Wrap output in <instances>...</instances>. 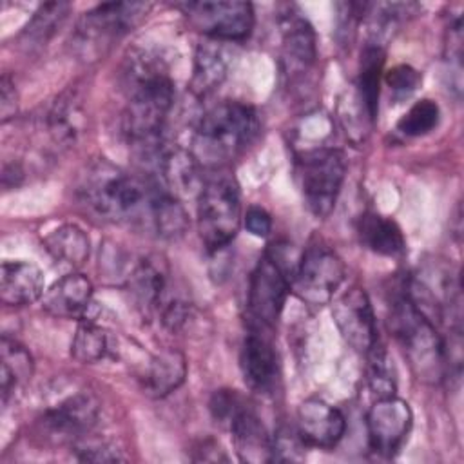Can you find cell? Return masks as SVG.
Listing matches in <instances>:
<instances>
[{
  "instance_id": "484cf974",
  "label": "cell",
  "mask_w": 464,
  "mask_h": 464,
  "mask_svg": "<svg viewBox=\"0 0 464 464\" xmlns=\"http://www.w3.org/2000/svg\"><path fill=\"white\" fill-rule=\"evenodd\" d=\"M228 54L218 40L201 44L194 56V76L192 87L196 92H208L216 89L228 74Z\"/></svg>"
},
{
  "instance_id": "44dd1931",
  "label": "cell",
  "mask_w": 464,
  "mask_h": 464,
  "mask_svg": "<svg viewBox=\"0 0 464 464\" xmlns=\"http://www.w3.org/2000/svg\"><path fill=\"white\" fill-rule=\"evenodd\" d=\"M187 377V359L178 350H163L154 355L143 375L147 395L161 399L178 390Z\"/></svg>"
},
{
  "instance_id": "e0dca14e",
  "label": "cell",
  "mask_w": 464,
  "mask_h": 464,
  "mask_svg": "<svg viewBox=\"0 0 464 464\" xmlns=\"http://www.w3.org/2000/svg\"><path fill=\"white\" fill-rule=\"evenodd\" d=\"M236 448L239 460L261 464L272 460V435L266 431L261 419L245 401L225 426Z\"/></svg>"
},
{
  "instance_id": "1f68e13d",
  "label": "cell",
  "mask_w": 464,
  "mask_h": 464,
  "mask_svg": "<svg viewBox=\"0 0 464 464\" xmlns=\"http://www.w3.org/2000/svg\"><path fill=\"white\" fill-rule=\"evenodd\" d=\"M439 120H440L439 105L430 98H422V100L415 102L401 116V120L397 121V130L410 138L424 136L439 125Z\"/></svg>"
},
{
  "instance_id": "7402d4cb",
  "label": "cell",
  "mask_w": 464,
  "mask_h": 464,
  "mask_svg": "<svg viewBox=\"0 0 464 464\" xmlns=\"http://www.w3.org/2000/svg\"><path fill=\"white\" fill-rule=\"evenodd\" d=\"M357 232L361 243L372 252L386 257H397L404 252L406 241L399 225L377 212H366L361 216Z\"/></svg>"
},
{
  "instance_id": "30bf717a",
  "label": "cell",
  "mask_w": 464,
  "mask_h": 464,
  "mask_svg": "<svg viewBox=\"0 0 464 464\" xmlns=\"http://www.w3.org/2000/svg\"><path fill=\"white\" fill-rule=\"evenodd\" d=\"M190 24L210 40L241 42L254 27V7L239 0L187 2L179 5Z\"/></svg>"
},
{
  "instance_id": "9c48e42d",
  "label": "cell",
  "mask_w": 464,
  "mask_h": 464,
  "mask_svg": "<svg viewBox=\"0 0 464 464\" xmlns=\"http://www.w3.org/2000/svg\"><path fill=\"white\" fill-rule=\"evenodd\" d=\"M145 2H105L87 11L76 27V44L91 51L111 45L112 40L129 33L149 11Z\"/></svg>"
},
{
  "instance_id": "74e56055",
  "label": "cell",
  "mask_w": 464,
  "mask_h": 464,
  "mask_svg": "<svg viewBox=\"0 0 464 464\" xmlns=\"http://www.w3.org/2000/svg\"><path fill=\"white\" fill-rule=\"evenodd\" d=\"M16 109H18V94H16L14 83L11 82V78L7 74H4L2 82H0V114H2V121H7L9 118H13Z\"/></svg>"
},
{
  "instance_id": "ba28073f",
  "label": "cell",
  "mask_w": 464,
  "mask_h": 464,
  "mask_svg": "<svg viewBox=\"0 0 464 464\" xmlns=\"http://www.w3.org/2000/svg\"><path fill=\"white\" fill-rule=\"evenodd\" d=\"M344 263L330 246L312 243L297 261L290 288L303 303L323 306L332 301L334 294L344 281Z\"/></svg>"
},
{
  "instance_id": "83f0119b",
  "label": "cell",
  "mask_w": 464,
  "mask_h": 464,
  "mask_svg": "<svg viewBox=\"0 0 464 464\" xmlns=\"http://www.w3.org/2000/svg\"><path fill=\"white\" fill-rule=\"evenodd\" d=\"M111 352V335L109 332L94 323L92 319H83L71 343V355L83 364H92L105 359Z\"/></svg>"
},
{
  "instance_id": "4dcf8cb0",
  "label": "cell",
  "mask_w": 464,
  "mask_h": 464,
  "mask_svg": "<svg viewBox=\"0 0 464 464\" xmlns=\"http://www.w3.org/2000/svg\"><path fill=\"white\" fill-rule=\"evenodd\" d=\"M150 228L165 239H176L185 234L188 228V214L181 201L167 192L165 188L160 192L154 210H152V223Z\"/></svg>"
},
{
  "instance_id": "277c9868",
  "label": "cell",
  "mask_w": 464,
  "mask_h": 464,
  "mask_svg": "<svg viewBox=\"0 0 464 464\" xmlns=\"http://www.w3.org/2000/svg\"><path fill=\"white\" fill-rule=\"evenodd\" d=\"M256 111L241 102H221L203 114L194 134L199 163H221L243 152L257 136Z\"/></svg>"
},
{
  "instance_id": "6da1fadb",
  "label": "cell",
  "mask_w": 464,
  "mask_h": 464,
  "mask_svg": "<svg viewBox=\"0 0 464 464\" xmlns=\"http://www.w3.org/2000/svg\"><path fill=\"white\" fill-rule=\"evenodd\" d=\"M127 107L121 130L145 158L154 160L163 149V129L174 103V83L165 62L150 51L132 53L123 65Z\"/></svg>"
},
{
  "instance_id": "2e32d148",
  "label": "cell",
  "mask_w": 464,
  "mask_h": 464,
  "mask_svg": "<svg viewBox=\"0 0 464 464\" xmlns=\"http://www.w3.org/2000/svg\"><path fill=\"white\" fill-rule=\"evenodd\" d=\"M295 428L306 446L330 450L343 439L346 420L344 415L332 404L324 402L323 399L310 397L297 408Z\"/></svg>"
},
{
  "instance_id": "3957f363",
  "label": "cell",
  "mask_w": 464,
  "mask_h": 464,
  "mask_svg": "<svg viewBox=\"0 0 464 464\" xmlns=\"http://www.w3.org/2000/svg\"><path fill=\"white\" fill-rule=\"evenodd\" d=\"M388 328L419 381L433 384L448 375L444 337L406 294L393 301Z\"/></svg>"
},
{
  "instance_id": "52a82bcc",
  "label": "cell",
  "mask_w": 464,
  "mask_h": 464,
  "mask_svg": "<svg viewBox=\"0 0 464 464\" xmlns=\"http://www.w3.org/2000/svg\"><path fill=\"white\" fill-rule=\"evenodd\" d=\"M346 174V158L339 149L315 147L297 160V176L304 203L315 218H326L335 207Z\"/></svg>"
},
{
  "instance_id": "e575fe53",
  "label": "cell",
  "mask_w": 464,
  "mask_h": 464,
  "mask_svg": "<svg viewBox=\"0 0 464 464\" xmlns=\"http://www.w3.org/2000/svg\"><path fill=\"white\" fill-rule=\"evenodd\" d=\"M384 82L390 91V96L395 102H404L420 87L422 76L411 65H395L386 72Z\"/></svg>"
},
{
  "instance_id": "5b68a950",
  "label": "cell",
  "mask_w": 464,
  "mask_h": 464,
  "mask_svg": "<svg viewBox=\"0 0 464 464\" xmlns=\"http://www.w3.org/2000/svg\"><path fill=\"white\" fill-rule=\"evenodd\" d=\"M241 225V199L234 178L218 174L198 194V230L208 252L225 250Z\"/></svg>"
},
{
  "instance_id": "8992f818",
  "label": "cell",
  "mask_w": 464,
  "mask_h": 464,
  "mask_svg": "<svg viewBox=\"0 0 464 464\" xmlns=\"http://www.w3.org/2000/svg\"><path fill=\"white\" fill-rule=\"evenodd\" d=\"M297 265H288L286 256L276 248L266 252L256 265L246 295V317L250 330L266 332L276 326L286 295L290 281Z\"/></svg>"
},
{
  "instance_id": "4316f807",
  "label": "cell",
  "mask_w": 464,
  "mask_h": 464,
  "mask_svg": "<svg viewBox=\"0 0 464 464\" xmlns=\"http://www.w3.org/2000/svg\"><path fill=\"white\" fill-rule=\"evenodd\" d=\"M283 54L292 69H308L317 58L315 34L304 18H286L283 24Z\"/></svg>"
},
{
  "instance_id": "d6a6232c",
  "label": "cell",
  "mask_w": 464,
  "mask_h": 464,
  "mask_svg": "<svg viewBox=\"0 0 464 464\" xmlns=\"http://www.w3.org/2000/svg\"><path fill=\"white\" fill-rule=\"evenodd\" d=\"M366 355H368V386L372 393L377 399L395 395L397 382H395V372L388 357V352L377 343Z\"/></svg>"
},
{
  "instance_id": "7c38bea8",
  "label": "cell",
  "mask_w": 464,
  "mask_h": 464,
  "mask_svg": "<svg viewBox=\"0 0 464 464\" xmlns=\"http://www.w3.org/2000/svg\"><path fill=\"white\" fill-rule=\"evenodd\" d=\"M413 415L406 401L397 395L377 399L366 415L368 442L373 451L392 457L406 440Z\"/></svg>"
},
{
  "instance_id": "ffe728a7",
  "label": "cell",
  "mask_w": 464,
  "mask_h": 464,
  "mask_svg": "<svg viewBox=\"0 0 464 464\" xmlns=\"http://www.w3.org/2000/svg\"><path fill=\"white\" fill-rule=\"evenodd\" d=\"M44 274L29 261H4L0 266V299L9 306H25L44 295Z\"/></svg>"
},
{
  "instance_id": "5bb4252c",
  "label": "cell",
  "mask_w": 464,
  "mask_h": 464,
  "mask_svg": "<svg viewBox=\"0 0 464 464\" xmlns=\"http://www.w3.org/2000/svg\"><path fill=\"white\" fill-rule=\"evenodd\" d=\"M127 288L132 304L145 317L158 315L160 308L174 294L170 290L169 268L160 257L138 261L127 276Z\"/></svg>"
},
{
  "instance_id": "7a4b0ae2",
  "label": "cell",
  "mask_w": 464,
  "mask_h": 464,
  "mask_svg": "<svg viewBox=\"0 0 464 464\" xmlns=\"http://www.w3.org/2000/svg\"><path fill=\"white\" fill-rule=\"evenodd\" d=\"M161 185L150 178L127 174L107 160L92 161L80 178L78 196L103 219L149 227Z\"/></svg>"
},
{
  "instance_id": "f546056e",
  "label": "cell",
  "mask_w": 464,
  "mask_h": 464,
  "mask_svg": "<svg viewBox=\"0 0 464 464\" xmlns=\"http://www.w3.org/2000/svg\"><path fill=\"white\" fill-rule=\"evenodd\" d=\"M67 14H69V4L65 2L42 4L22 33L24 44L29 47L47 44L54 36V33L62 27Z\"/></svg>"
},
{
  "instance_id": "d4e9b609",
  "label": "cell",
  "mask_w": 464,
  "mask_h": 464,
  "mask_svg": "<svg viewBox=\"0 0 464 464\" xmlns=\"http://www.w3.org/2000/svg\"><path fill=\"white\" fill-rule=\"evenodd\" d=\"M44 246L54 261L71 268L82 266L91 252L89 236L83 232V228L72 223L62 225L45 236Z\"/></svg>"
},
{
  "instance_id": "836d02e7",
  "label": "cell",
  "mask_w": 464,
  "mask_h": 464,
  "mask_svg": "<svg viewBox=\"0 0 464 464\" xmlns=\"http://www.w3.org/2000/svg\"><path fill=\"white\" fill-rule=\"evenodd\" d=\"M306 442L299 435L297 428L281 426L272 435V460L299 462L304 459Z\"/></svg>"
},
{
  "instance_id": "603a6c76",
  "label": "cell",
  "mask_w": 464,
  "mask_h": 464,
  "mask_svg": "<svg viewBox=\"0 0 464 464\" xmlns=\"http://www.w3.org/2000/svg\"><path fill=\"white\" fill-rule=\"evenodd\" d=\"M384 65V49L379 44H366L361 53L359 62V80H357V100L368 114L370 121L375 120L379 112L381 96V74Z\"/></svg>"
},
{
  "instance_id": "ac0fdd59",
  "label": "cell",
  "mask_w": 464,
  "mask_h": 464,
  "mask_svg": "<svg viewBox=\"0 0 464 464\" xmlns=\"http://www.w3.org/2000/svg\"><path fill=\"white\" fill-rule=\"evenodd\" d=\"M156 167L160 172V185L178 199L181 196L199 194L203 179L194 152L179 147H163L156 156Z\"/></svg>"
},
{
  "instance_id": "cb8c5ba5",
  "label": "cell",
  "mask_w": 464,
  "mask_h": 464,
  "mask_svg": "<svg viewBox=\"0 0 464 464\" xmlns=\"http://www.w3.org/2000/svg\"><path fill=\"white\" fill-rule=\"evenodd\" d=\"M33 357L31 353L14 339L7 335L2 337L0 343V390L2 402L9 399V395L27 384L33 375Z\"/></svg>"
},
{
  "instance_id": "9a60e30c",
  "label": "cell",
  "mask_w": 464,
  "mask_h": 464,
  "mask_svg": "<svg viewBox=\"0 0 464 464\" xmlns=\"http://www.w3.org/2000/svg\"><path fill=\"white\" fill-rule=\"evenodd\" d=\"M239 366L245 384L257 393H272L279 382V361L265 332L250 330L241 344Z\"/></svg>"
},
{
  "instance_id": "d6986e66",
  "label": "cell",
  "mask_w": 464,
  "mask_h": 464,
  "mask_svg": "<svg viewBox=\"0 0 464 464\" xmlns=\"http://www.w3.org/2000/svg\"><path fill=\"white\" fill-rule=\"evenodd\" d=\"M92 303V285L82 274H67L42 295V306L54 317L83 319Z\"/></svg>"
},
{
  "instance_id": "f1b7e54d",
  "label": "cell",
  "mask_w": 464,
  "mask_h": 464,
  "mask_svg": "<svg viewBox=\"0 0 464 464\" xmlns=\"http://www.w3.org/2000/svg\"><path fill=\"white\" fill-rule=\"evenodd\" d=\"M49 130L56 141L71 143L78 138L83 127V111L76 94L60 96L49 112Z\"/></svg>"
},
{
  "instance_id": "8fae6325",
  "label": "cell",
  "mask_w": 464,
  "mask_h": 464,
  "mask_svg": "<svg viewBox=\"0 0 464 464\" xmlns=\"http://www.w3.org/2000/svg\"><path fill=\"white\" fill-rule=\"evenodd\" d=\"M332 317L343 339L355 352L368 353L379 343L373 308L361 286H352L334 301Z\"/></svg>"
},
{
  "instance_id": "8d00e7d4",
  "label": "cell",
  "mask_w": 464,
  "mask_h": 464,
  "mask_svg": "<svg viewBox=\"0 0 464 464\" xmlns=\"http://www.w3.org/2000/svg\"><path fill=\"white\" fill-rule=\"evenodd\" d=\"M245 227L252 236L266 237L272 230V218L261 207H250L245 214Z\"/></svg>"
},
{
  "instance_id": "d590c367",
  "label": "cell",
  "mask_w": 464,
  "mask_h": 464,
  "mask_svg": "<svg viewBox=\"0 0 464 464\" xmlns=\"http://www.w3.org/2000/svg\"><path fill=\"white\" fill-rule=\"evenodd\" d=\"M72 451L83 462H118L125 459L112 444L107 440L92 439L89 433L74 442Z\"/></svg>"
},
{
  "instance_id": "4fadbf2b",
  "label": "cell",
  "mask_w": 464,
  "mask_h": 464,
  "mask_svg": "<svg viewBox=\"0 0 464 464\" xmlns=\"http://www.w3.org/2000/svg\"><path fill=\"white\" fill-rule=\"evenodd\" d=\"M98 413L100 406L96 397L89 392H76L62 399L58 404L47 408L40 419V424L49 437L62 442H76L91 433L98 420Z\"/></svg>"
}]
</instances>
